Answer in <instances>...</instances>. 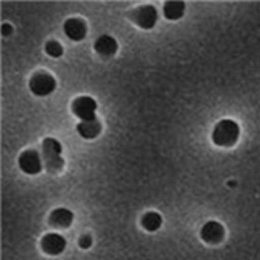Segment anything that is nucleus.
I'll return each instance as SVG.
<instances>
[{
  "label": "nucleus",
  "mask_w": 260,
  "mask_h": 260,
  "mask_svg": "<svg viewBox=\"0 0 260 260\" xmlns=\"http://www.w3.org/2000/svg\"><path fill=\"white\" fill-rule=\"evenodd\" d=\"M42 160L44 169L50 175L59 173L64 169V159H62V147L56 139L47 137L42 142Z\"/></svg>",
  "instance_id": "1"
},
{
  "label": "nucleus",
  "mask_w": 260,
  "mask_h": 260,
  "mask_svg": "<svg viewBox=\"0 0 260 260\" xmlns=\"http://www.w3.org/2000/svg\"><path fill=\"white\" fill-rule=\"evenodd\" d=\"M240 136V126L237 122L224 119L218 122L212 133V140L218 147H234Z\"/></svg>",
  "instance_id": "2"
},
{
  "label": "nucleus",
  "mask_w": 260,
  "mask_h": 260,
  "mask_svg": "<svg viewBox=\"0 0 260 260\" xmlns=\"http://www.w3.org/2000/svg\"><path fill=\"white\" fill-rule=\"evenodd\" d=\"M56 89V80L49 72H36L30 78V90L38 97H47Z\"/></svg>",
  "instance_id": "3"
},
{
  "label": "nucleus",
  "mask_w": 260,
  "mask_h": 260,
  "mask_svg": "<svg viewBox=\"0 0 260 260\" xmlns=\"http://www.w3.org/2000/svg\"><path fill=\"white\" fill-rule=\"evenodd\" d=\"M136 25H139L144 30H150L156 25L157 22V10L153 5H144V7H137L134 8L129 16H128Z\"/></svg>",
  "instance_id": "4"
},
{
  "label": "nucleus",
  "mask_w": 260,
  "mask_h": 260,
  "mask_svg": "<svg viewBox=\"0 0 260 260\" xmlns=\"http://www.w3.org/2000/svg\"><path fill=\"white\" fill-rule=\"evenodd\" d=\"M95 111H97V102L92 97H78L72 103V112L78 117L81 122L95 120Z\"/></svg>",
  "instance_id": "5"
},
{
  "label": "nucleus",
  "mask_w": 260,
  "mask_h": 260,
  "mask_svg": "<svg viewBox=\"0 0 260 260\" xmlns=\"http://www.w3.org/2000/svg\"><path fill=\"white\" fill-rule=\"evenodd\" d=\"M19 167L27 175H38L44 169V160L36 150H25L19 156Z\"/></svg>",
  "instance_id": "6"
},
{
  "label": "nucleus",
  "mask_w": 260,
  "mask_h": 260,
  "mask_svg": "<svg viewBox=\"0 0 260 260\" xmlns=\"http://www.w3.org/2000/svg\"><path fill=\"white\" fill-rule=\"evenodd\" d=\"M41 248L49 255H59L66 249V240L62 235H59L56 232L45 234L41 240Z\"/></svg>",
  "instance_id": "7"
},
{
  "label": "nucleus",
  "mask_w": 260,
  "mask_h": 260,
  "mask_svg": "<svg viewBox=\"0 0 260 260\" xmlns=\"http://www.w3.org/2000/svg\"><path fill=\"white\" fill-rule=\"evenodd\" d=\"M201 239L209 245H218L224 239V228L218 221H207L201 229Z\"/></svg>",
  "instance_id": "8"
},
{
  "label": "nucleus",
  "mask_w": 260,
  "mask_h": 260,
  "mask_svg": "<svg viewBox=\"0 0 260 260\" xmlns=\"http://www.w3.org/2000/svg\"><path fill=\"white\" fill-rule=\"evenodd\" d=\"M64 33L69 39L72 41H83L86 38V33H87V27H86V22L83 19H78V17H72L66 20L64 23Z\"/></svg>",
  "instance_id": "9"
},
{
  "label": "nucleus",
  "mask_w": 260,
  "mask_h": 260,
  "mask_svg": "<svg viewBox=\"0 0 260 260\" xmlns=\"http://www.w3.org/2000/svg\"><path fill=\"white\" fill-rule=\"evenodd\" d=\"M49 223L53 228H58V229H67V228H70V224L74 223V214H72V210H69L66 207L55 209L52 214H50Z\"/></svg>",
  "instance_id": "10"
},
{
  "label": "nucleus",
  "mask_w": 260,
  "mask_h": 260,
  "mask_svg": "<svg viewBox=\"0 0 260 260\" xmlns=\"http://www.w3.org/2000/svg\"><path fill=\"white\" fill-rule=\"evenodd\" d=\"M93 49H95V52L102 56H112L117 53L119 44H117V41L112 36L102 35L100 38H97L95 44H93Z\"/></svg>",
  "instance_id": "11"
},
{
  "label": "nucleus",
  "mask_w": 260,
  "mask_h": 260,
  "mask_svg": "<svg viewBox=\"0 0 260 260\" xmlns=\"http://www.w3.org/2000/svg\"><path fill=\"white\" fill-rule=\"evenodd\" d=\"M78 133L81 137L84 139H95L100 131H102V123L95 119V120H87V122H81L78 126H77Z\"/></svg>",
  "instance_id": "12"
},
{
  "label": "nucleus",
  "mask_w": 260,
  "mask_h": 260,
  "mask_svg": "<svg viewBox=\"0 0 260 260\" xmlns=\"http://www.w3.org/2000/svg\"><path fill=\"white\" fill-rule=\"evenodd\" d=\"M185 4L184 2H165L164 5V16L169 20H178L184 16Z\"/></svg>",
  "instance_id": "13"
},
{
  "label": "nucleus",
  "mask_w": 260,
  "mask_h": 260,
  "mask_svg": "<svg viewBox=\"0 0 260 260\" xmlns=\"http://www.w3.org/2000/svg\"><path fill=\"white\" fill-rule=\"evenodd\" d=\"M162 224V217L157 212H148L144 217H142V226L148 232H156Z\"/></svg>",
  "instance_id": "14"
},
{
  "label": "nucleus",
  "mask_w": 260,
  "mask_h": 260,
  "mask_svg": "<svg viewBox=\"0 0 260 260\" xmlns=\"http://www.w3.org/2000/svg\"><path fill=\"white\" fill-rule=\"evenodd\" d=\"M45 53L52 58H59V56H62L64 49L58 41H49L45 44Z\"/></svg>",
  "instance_id": "15"
},
{
  "label": "nucleus",
  "mask_w": 260,
  "mask_h": 260,
  "mask_svg": "<svg viewBox=\"0 0 260 260\" xmlns=\"http://www.w3.org/2000/svg\"><path fill=\"white\" fill-rule=\"evenodd\" d=\"M78 245H80V248H83V249H87V248H90L92 246V237L90 235H81L80 237V240H78Z\"/></svg>",
  "instance_id": "16"
},
{
  "label": "nucleus",
  "mask_w": 260,
  "mask_h": 260,
  "mask_svg": "<svg viewBox=\"0 0 260 260\" xmlns=\"http://www.w3.org/2000/svg\"><path fill=\"white\" fill-rule=\"evenodd\" d=\"M2 33H4V35H10V33H11V27L8 25V23H5V25L2 27Z\"/></svg>",
  "instance_id": "17"
}]
</instances>
